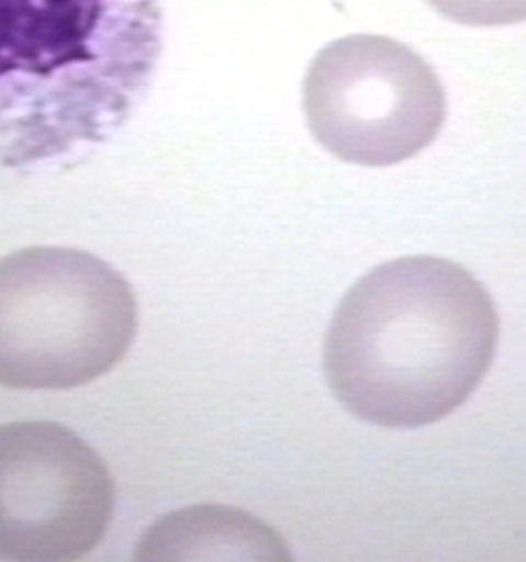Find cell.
<instances>
[{"label": "cell", "instance_id": "obj_1", "mask_svg": "<svg viewBox=\"0 0 526 562\" xmlns=\"http://www.w3.org/2000/svg\"><path fill=\"white\" fill-rule=\"evenodd\" d=\"M499 314L483 283L455 261L409 256L345 293L323 366L337 401L361 422L415 429L457 412L483 383Z\"/></svg>", "mask_w": 526, "mask_h": 562}, {"label": "cell", "instance_id": "obj_2", "mask_svg": "<svg viewBox=\"0 0 526 562\" xmlns=\"http://www.w3.org/2000/svg\"><path fill=\"white\" fill-rule=\"evenodd\" d=\"M161 0H0V168L85 156L150 92Z\"/></svg>", "mask_w": 526, "mask_h": 562}, {"label": "cell", "instance_id": "obj_3", "mask_svg": "<svg viewBox=\"0 0 526 562\" xmlns=\"http://www.w3.org/2000/svg\"><path fill=\"white\" fill-rule=\"evenodd\" d=\"M136 329L132 285L97 256L36 246L0 260V385H88L126 357Z\"/></svg>", "mask_w": 526, "mask_h": 562}, {"label": "cell", "instance_id": "obj_4", "mask_svg": "<svg viewBox=\"0 0 526 562\" xmlns=\"http://www.w3.org/2000/svg\"><path fill=\"white\" fill-rule=\"evenodd\" d=\"M313 138L344 162L385 168L439 136L447 98L439 76L405 44L351 34L313 58L303 82Z\"/></svg>", "mask_w": 526, "mask_h": 562}, {"label": "cell", "instance_id": "obj_5", "mask_svg": "<svg viewBox=\"0 0 526 562\" xmlns=\"http://www.w3.org/2000/svg\"><path fill=\"white\" fill-rule=\"evenodd\" d=\"M114 503L104 459L76 432L0 425V559L78 561L104 539Z\"/></svg>", "mask_w": 526, "mask_h": 562}, {"label": "cell", "instance_id": "obj_6", "mask_svg": "<svg viewBox=\"0 0 526 562\" xmlns=\"http://www.w3.org/2000/svg\"><path fill=\"white\" fill-rule=\"evenodd\" d=\"M283 541L237 508L195 507L168 515L142 537L138 561H288Z\"/></svg>", "mask_w": 526, "mask_h": 562}, {"label": "cell", "instance_id": "obj_7", "mask_svg": "<svg viewBox=\"0 0 526 562\" xmlns=\"http://www.w3.org/2000/svg\"><path fill=\"white\" fill-rule=\"evenodd\" d=\"M440 16L467 26H506L526 21V0H427Z\"/></svg>", "mask_w": 526, "mask_h": 562}]
</instances>
